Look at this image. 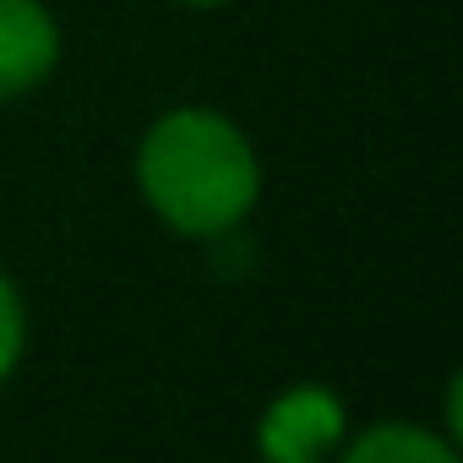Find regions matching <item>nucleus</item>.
<instances>
[{
    "label": "nucleus",
    "instance_id": "1",
    "mask_svg": "<svg viewBox=\"0 0 463 463\" xmlns=\"http://www.w3.org/2000/svg\"><path fill=\"white\" fill-rule=\"evenodd\" d=\"M137 196L180 241L241 235L262 202V153L218 104H175L137 137Z\"/></svg>",
    "mask_w": 463,
    "mask_h": 463
},
{
    "label": "nucleus",
    "instance_id": "4",
    "mask_svg": "<svg viewBox=\"0 0 463 463\" xmlns=\"http://www.w3.org/2000/svg\"><path fill=\"white\" fill-rule=\"evenodd\" d=\"M333 463H463V452L447 430H430L420 420H376L365 430H349Z\"/></svg>",
    "mask_w": 463,
    "mask_h": 463
},
{
    "label": "nucleus",
    "instance_id": "5",
    "mask_svg": "<svg viewBox=\"0 0 463 463\" xmlns=\"http://www.w3.org/2000/svg\"><path fill=\"white\" fill-rule=\"evenodd\" d=\"M23 354H28V306H23L17 279L0 268V387L17 376Z\"/></svg>",
    "mask_w": 463,
    "mask_h": 463
},
{
    "label": "nucleus",
    "instance_id": "2",
    "mask_svg": "<svg viewBox=\"0 0 463 463\" xmlns=\"http://www.w3.org/2000/svg\"><path fill=\"white\" fill-rule=\"evenodd\" d=\"M349 436V409L327 382H289L257 414L262 463H333Z\"/></svg>",
    "mask_w": 463,
    "mask_h": 463
},
{
    "label": "nucleus",
    "instance_id": "6",
    "mask_svg": "<svg viewBox=\"0 0 463 463\" xmlns=\"http://www.w3.org/2000/svg\"><path fill=\"white\" fill-rule=\"evenodd\" d=\"M169 6H185V12H223V6H235V0H169Z\"/></svg>",
    "mask_w": 463,
    "mask_h": 463
},
{
    "label": "nucleus",
    "instance_id": "3",
    "mask_svg": "<svg viewBox=\"0 0 463 463\" xmlns=\"http://www.w3.org/2000/svg\"><path fill=\"white\" fill-rule=\"evenodd\" d=\"M66 55L61 17L50 0H0V104L39 93Z\"/></svg>",
    "mask_w": 463,
    "mask_h": 463
}]
</instances>
